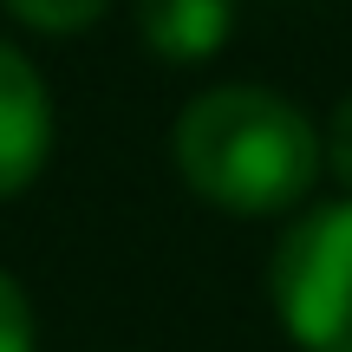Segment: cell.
<instances>
[{
	"label": "cell",
	"instance_id": "obj_7",
	"mask_svg": "<svg viewBox=\"0 0 352 352\" xmlns=\"http://www.w3.org/2000/svg\"><path fill=\"white\" fill-rule=\"evenodd\" d=\"M320 144H327V170H333V183L352 196V91L333 104V118H327V131H320Z\"/></svg>",
	"mask_w": 352,
	"mask_h": 352
},
{
	"label": "cell",
	"instance_id": "obj_3",
	"mask_svg": "<svg viewBox=\"0 0 352 352\" xmlns=\"http://www.w3.org/2000/svg\"><path fill=\"white\" fill-rule=\"evenodd\" d=\"M52 157V98L39 65L0 39V202L20 196Z\"/></svg>",
	"mask_w": 352,
	"mask_h": 352
},
{
	"label": "cell",
	"instance_id": "obj_5",
	"mask_svg": "<svg viewBox=\"0 0 352 352\" xmlns=\"http://www.w3.org/2000/svg\"><path fill=\"white\" fill-rule=\"evenodd\" d=\"M0 7L20 26H33V33H78V26H91L111 0H0Z\"/></svg>",
	"mask_w": 352,
	"mask_h": 352
},
{
	"label": "cell",
	"instance_id": "obj_2",
	"mask_svg": "<svg viewBox=\"0 0 352 352\" xmlns=\"http://www.w3.org/2000/svg\"><path fill=\"white\" fill-rule=\"evenodd\" d=\"M280 327L307 352H352V196L294 215L267 267Z\"/></svg>",
	"mask_w": 352,
	"mask_h": 352
},
{
	"label": "cell",
	"instance_id": "obj_6",
	"mask_svg": "<svg viewBox=\"0 0 352 352\" xmlns=\"http://www.w3.org/2000/svg\"><path fill=\"white\" fill-rule=\"evenodd\" d=\"M39 333H33V300H26V287L0 267V352H33Z\"/></svg>",
	"mask_w": 352,
	"mask_h": 352
},
{
	"label": "cell",
	"instance_id": "obj_4",
	"mask_svg": "<svg viewBox=\"0 0 352 352\" xmlns=\"http://www.w3.org/2000/svg\"><path fill=\"white\" fill-rule=\"evenodd\" d=\"M138 39L164 65H202L235 33V0H131Z\"/></svg>",
	"mask_w": 352,
	"mask_h": 352
},
{
	"label": "cell",
	"instance_id": "obj_1",
	"mask_svg": "<svg viewBox=\"0 0 352 352\" xmlns=\"http://www.w3.org/2000/svg\"><path fill=\"white\" fill-rule=\"evenodd\" d=\"M170 164L222 215H287L327 170L314 118L267 85H209L170 124Z\"/></svg>",
	"mask_w": 352,
	"mask_h": 352
}]
</instances>
